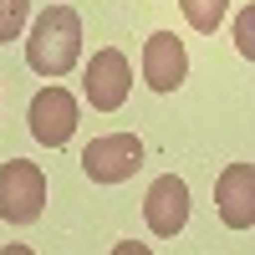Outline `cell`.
<instances>
[{"label": "cell", "instance_id": "1", "mask_svg": "<svg viewBox=\"0 0 255 255\" xmlns=\"http://www.w3.org/2000/svg\"><path fill=\"white\" fill-rule=\"evenodd\" d=\"M82 56V20L72 5H46L26 36V61L41 77H67Z\"/></svg>", "mask_w": 255, "mask_h": 255}, {"label": "cell", "instance_id": "2", "mask_svg": "<svg viewBox=\"0 0 255 255\" xmlns=\"http://www.w3.org/2000/svg\"><path fill=\"white\" fill-rule=\"evenodd\" d=\"M46 204V174L26 158L0 163V220L5 225H31Z\"/></svg>", "mask_w": 255, "mask_h": 255}, {"label": "cell", "instance_id": "3", "mask_svg": "<svg viewBox=\"0 0 255 255\" xmlns=\"http://www.w3.org/2000/svg\"><path fill=\"white\" fill-rule=\"evenodd\" d=\"M82 168L92 184H123L143 168V143L133 133H102L82 148Z\"/></svg>", "mask_w": 255, "mask_h": 255}, {"label": "cell", "instance_id": "4", "mask_svg": "<svg viewBox=\"0 0 255 255\" xmlns=\"http://www.w3.org/2000/svg\"><path fill=\"white\" fill-rule=\"evenodd\" d=\"M128 87H133V67H128V56L113 51V46H102L92 51L87 61V102L97 113H118L123 102H128Z\"/></svg>", "mask_w": 255, "mask_h": 255}, {"label": "cell", "instance_id": "5", "mask_svg": "<svg viewBox=\"0 0 255 255\" xmlns=\"http://www.w3.org/2000/svg\"><path fill=\"white\" fill-rule=\"evenodd\" d=\"M72 133H77V97L67 87H41L31 97V138L46 148H61Z\"/></svg>", "mask_w": 255, "mask_h": 255}, {"label": "cell", "instance_id": "6", "mask_svg": "<svg viewBox=\"0 0 255 255\" xmlns=\"http://www.w3.org/2000/svg\"><path fill=\"white\" fill-rule=\"evenodd\" d=\"M184 77H189L184 41L174 31H153V36L143 41V82L153 92H174V87H184Z\"/></svg>", "mask_w": 255, "mask_h": 255}, {"label": "cell", "instance_id": "7", "mask_svg": "<svg viewBox=\"0 0 255 255\" xmlns=\"http://www.w3.org/2000/svg\"><path fill=\"white\" fill-rule=\"evenodd\" d=\"M215 209L230 230L255 225V163H225V174L215 179Z\"/></svg>", "mask_w": 255, "mask_h": 255}, {"label": "cell", "instance_id": "8", "mask_svg": "<svg viewBox=\"0 0 255 255\" xmlns=\"http://www.w3.org/2000/svg\"><path fill=\"white\" fill-rule=\"evenodd\" d=\"M143 220H148V230H153L158 240H174L184 230V220H189V184L179 174L153 179V189H148V199H143Z\"/></svg>", "mask_w": 255, "mask_h": 255}, {"label": "cell", "instance_id": "9", "mask_svg": "<svg viewBox=\"0 0 255 255\" xmlns=\"http://www.w3.org/2000/svg\"><path fill=\"white\" fill-rule=\"evenodd\" d=\"M179 10H184V20L199 36H215L220 20H225V10H230V0H179Z\"/></svg>", "mask_w": 255, "mask_h": 255}, {"label": "cell", "instance_id": "10", "mask_svg": "<svg viewBox=\"0 0 255 255\" xmlns=\"http://www.w3.org/2000/svg\"><path fill=\"white\" fill-rule=\"evenodd\" d=\"M26 15H31V0H0V46L20 41V31H26Z\"/></svg>", "mask_w": 255, "mask_h": 255}, {"label": "cell", "instance_id": "11", "mask_svg": "<svg viewBox=\"0 0 255 255\" xmlns=\"http://www.w3.org/2000/svg\"><path fill=\"white\" fill-rule=\"evenodd\" d=\"M235 46H240V56H245V61H255V0L235 15Z\"/></svg>", "mask_w": 255, "mask_h": 255}, {"label": "cell", "instance_id": "12", "mask_svg": "<svg viewBox=\"0 0 255 255\" xmlns=\"http://www.w3.org/2000/svg\"><path fill=\"white\" fill-rule=\"evenodd\" d=\"M113 255H153V250L138 245V240H123V245H113Z\"/></svg>", "mask_w": 255, "mask_h": 255}, {"label": "cell", "instance_id": "13", "mask_svg": "<svg viewBox=\"0 0 255 255\" xmlns=\"http://www.w3.org/2000/svg\"><path fill=\"white\" fill-rule=\"evenodd\" d=\"M0 255H31V245H5Z\"/></svg>", "mask_w": 255, "mask_h": 255}]
</instances>
